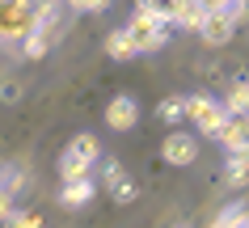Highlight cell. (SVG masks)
<instances>
[{"label": "cell", "mask_w": 249, "mask_h": 228, "mask_svg": "<svg viewBox=\"0 0 249 228\" xmlns=\"http://www.w3.org/2000/svg\"><path fill=\"white\" fill-rule=\"evenodd\" d=\"M127 34H131V42H135V51L144 55V51H160L165 42H169V21L160 17V4H140L135 9V17L127 21Z\"/></svg>", "instance_id": "6da1fadb"}, {"label": "cell", "mask_w": 249, "mask_h": 228, "mask_svg": "<svg viewBox=\"0 0 249 228\" xmlns=\"http://www.w3.org/2000/svg\"><path fill=\"white\" fill-rule=\"evenodd\" d=\"M97 157H102V144H97L93 135H76V140L64 148V157H59V174H64V182L89 177V169L97 165Z\"/></svg>", "instance_id": "7a4b0ae2"}, {"label": "cell", "mask_w": 249, "mask_h": 228, "mask_svg": "<svg viewBox=\"0 0 249 228\" xmlns=\"http://www.w3.org/2000/svg\"><path fill=\"white\" fill-rule=\"evenodd\" d=\"M34 34V4H0V42H21Z\"/></svg>", "instance_id": "3957f363"}, {"label": "cell", "mask_w": 249, "mask_h": 228, "mask_svg": "<svg viewBox=\"0 0 249 228\" xmlns=\"http://www.w3.org/2000/svg\"><path fill=\"white\" fill-rule=\"evenodd\" d=\"M186 114H190V119H195V127L203 135H211V140H215V131H220L224 123H228V114H224V106L220 102H215V97H186Z\"/></svg>", "instance_id": "277c9868"}, {"label": "cell", "mask_w": 249, "mask_h": 228, "mask_svg": "<svg viewBox=\"0 0 249 228\" xmlns=\"http://www.w3.org/2000/svg\"><path fill=\"white\" fill-rule=\"evenodd\" d=\"M160 17H165L169 26L198 30L203 21H207V4H198V0H178V4H160Z\"/></svg>", "instance_id": "5b68a950"}, {"label": "cell", "mask_w": 249, "mask_h": 228, "mask_svg": "<svg viewBox=\"0 0 249 228\" xmlns=\"http://www.w3.org/2000/svg\"><path fill=\"white\" fill-rule=\"evenodd\" d=\"M232 30H236V21L228 13H224L220 4H207V21L198 26V38L203 42H211V47H220V42H228L232 38Z\"/></svg>", "instance_id": "8992f818"}, {"label": "cell", "mask_w": 249, "mask_h": 228, "mask_svg": "<svg viewBox=\"0 0 249 228\" xmlns=\"http://www.w3.org/2000/svg\"><path fill=\"white\" fill-rule=\"evenodd\" d=\"M135 119H140V102H135L131 93H118L110 106H106V123L114 127V131H131Z\"/></svg>", "instance_id": "52a82bcc"}, {"label": "cell", "mask_w": 249, "mask_h": 228, "mask_svg": "<svg viewBox=\"0 0 249 228\" xmlns=\"http://www.w3.org/2000/svg\"><path fill=\"white\" fill-rule=\"evenodd\" d=\"M106 186H110L114 203H135V199H140V186L127 177V169H123L118 161H106Z\"/></svg>", "instance_id": "ba28073f"}, {"label": "cell", "mask_w": 249, "mask_h": 228, "mask_svg": "<svg viewBox=\"0 0 249 228\" xmlns=\"http://www.w3.org/2000/svg\"><path fill=\"white\" fill-rule=\"evenodd\" d=\"M165 161L169 165H195L198 161V140L195 135H169V140H165Z\"/></svg>", "instance_id": "9c48e42d"}, {"label": "cell", "mask_w": 249, "mask_h": 228, "mask_svg": "<svg viewBox=\"0 0 249 228\" xmlns=\"http://www.w3.org/2000/svg\"><path fill=\"white\" fill-rule=\"evenodd\" d=\"M89 199H93V182H89V177H76V182H64V186H59V203L72 207V211L85 207Z\"/></svg>", "instance_id": "30bf717a"}, {"label": "cell", "mask_w": 249, "mask_h": 228, "mask_svg": "<svg viewBox=\"0 0 249 228\" xmlns=\"http://www.w3.org/2000/svg\"><path fill=\"white\" fill-rule=\"evenodd\" d=\"M215 140L224 144V152H232V148H245V144H249V123H245V119H228L220 131H215Z\"/></svg>", "instance_id": "8fae6325"}, {"label": "cell", "mask_w": 249, "mask_h": 228, "mask_svg": "<svg viewBox=\"0 0 249 228\" xmlns=\"http://www.w3.org/2000/svg\"><path fill=\"white\" fill-rule=\"evenodd\" d=\"M224 174H228V182H232V186H245V182H249V144L228 152V161H224Z\"/></svg>", "instance_id": "7c38bea8"}, {"label": "cell", "mask_w": 249, "mask_h": 228, "mask_svg": "<svg viewBox=\"0 0 249 228\" xmlns=\"http://www.w3.org/2000/svg\"><path fill=\"white\" fill-rule=\"evenodd\" d=\"M220 106H224V114H228V119H245V114H249V81H236Z\"/></svg>", "instance_id": "4fadbf2b"}, {"label": "cell", "mask_w": 249, "mask_h": 228, "mask_svg": "<svg viewBox=\"0 0 249 228\" xmlns=\"http://www.w3.org/2000/svg\"><path fill=\"white\" fill-rule=\"evenodd\" d=\"M106 51L114 55V59H135V42H131V34H127V30H114V34H110V38H106Z\"/></svg>", "instance_id": "5bb4252c"}, {"label": "cell", "mask_w": 249, "mask_h": 228, "mask_svg": "<svg viewBox=\"0 0 249 228\" xmlns=\"http://www.w3.org/2000/svg\"><path fill=\"white\" fill-rule=\"evenodd\" d=\"M211 228H249V207H245V203H232Z\"/></svg>", "instance_id": "9a60e30c"}, {"label": "cell", "mask_w": 249, "mask_h": 228, "mask_svg": "<svg viewBox=\"0 0 249 228\" xmlns=\"http://www.w3.org/2000/svg\"><path fill=\"white\" fill-rule=\"evenodd\" d=\"M157 114H160V123H182L186 119V97H165L157 106Z\"/></svg>", "instance_id": "2e32d148"}, {"label": "cell", "mask_w": 249, "mask_h": 228, "mask_svg": "<svg viewBox=\"0 0 249 228\" xmlns=\"http://www.w3.org/2000/svg\"><path fill=\"white\" fill-rule=\"evenodd\" d=\"M17 190H21V169H17V165H0V194L13 199Z\"/></svg>", "instance_id": "e0dca14e"}, {"label": "cell", "mask_w": 249, "mask_h": 228, "mask_svg": "<svg viewBox=\"0 0 249 228\" xmlns=\"http://www.w3.org/2000/svg\"><path fill=\"white\" fill-rule=\"evenodd\" d=\"M4 228H42V215L38 211H9V220H4Z\"/></svg>", "instance_id": "ac0fdd59"}, {"label": "cell", "mask_w": 249, "mask_h": 228, "mask_svg": "<svg viewBox=\"0 0 249 228\" xmlns=\"http://www.w3.org/2000/svg\"><path fill=\"white\" fill-rule=\"evenodd\" d=\"M47 51H51V42L42 38V34H30V38H21V55H26V59H42Z\"/></svg>", "instance_id": "d6986e66"}, {"label": "cell", "mask_w": 249, "mask_h": 228, "mask_svg": "<svg viewBox=\"0 0 249 228\" xmlns=\"http://www.w3.org/2000/svg\"><path fill=\"white\" fill-rule=\"evenodd\" d=\"M220 9H224L228 17H232V21H241V17L249 13V4H241V0H236V4H220Z\"/></svg>", "instance_id": "ffe728a7"}, {"label": "cell", "mask_w": 249, "mask_h": 228, "mask_svg": "<svg viewBox=\"0 0 249 228\" xmlns=\"http://www.w3.org/2000/svg\"><path fill=\"white\" fill-rule=\"evenodd\" d=\"M0 97H4V102H17V97H21V89L9 81V85H0Z\"/></svg>", "instance_id": "44dd1931"}, {"label": "cell", "mask_w": 249, "mask_h": 228, "mask_svg": "<svg viewBox=\"0 0 249 228\" xmlns=\"http://www.w3.org/2000/svg\"><path fill=\"white\" fill-rule=\"evenodd\" d=\"M9 211H13V199H9V194H0V220H9Z\"/></svg>", "instance_id": "7402d4cb"}, {"label": "cell", "mask_w": 249, "mask_h": 228, "mask_svg": "<svg viewBox=\"0 0 249 228\" xmlns=\"http://www.w3.org/2000/svg\"><path fill=\"white\" fill-rule=\"evenodd\" d=\"M245 123H249V114H245Z\"/></svg>", "instance_id": "603a6c76"}]
</instances>
